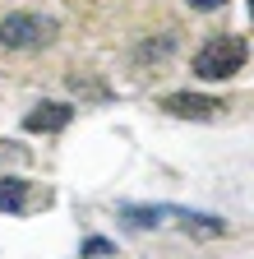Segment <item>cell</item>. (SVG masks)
<instances>
[{"label":"cell","instance_id":"cell-3","mask_svg":"<svg viewBox=\"0 0 254 259\" xmlns=\"http://www.w3.org/2000/svg\"><path fill=\"white\" fill-rule=\"evenodd\" d=\"M162 107L180 120H213L222 111L217 97H199V93H171V97H162Z\"/></svg>","mask_w":254,"mask_h":259},{"label":"cell","instance_id":"cell-7","mask_svg":"<svg viewBox=\"0 0 254 259\" xmlns=\"http://www.w3.org/2000/svg\"><path fill=\"white\" fill-rule=\"evenodd\" d=\"M249 10H254V0H249Z\"/></svg>","mask_w":254,"mask_h":259},{"label":"cell","instance_id":"cell-6","mask_svg":"<svg viewBox=\"0 0 254 259\" xmlns=\"http://www.w3.org/2000/svg\"><path fill=\"white\" fill-rule=\"evenodd\" d=\"M185 5H194V10H217V5H227V0H185Z\"/></svg>","mask_w":254,"mask_h":259},{"label":"cell","instance_id":"cell-2","mask_svg":"<svg viewBox=\"0 0 254 259\" xmlns=\"http://www.w3.org/2000/svg\"><path fill=\"white\" fill-rule=\"evenodd\" d=\"M245 56H249V47H245V37H236V32H217V37H208L199 51H194V74L208 83H217V79H231L240 65H245Z\"/></svg>","mask_w":254,"mask_h":259},{"label":"cell","instance_id":"cell-1","mask_svg":"<svg viewBox=\"0 0 254 259\" xmlns=\"http://www.w3.org/2000/svg\"><path fill=\"white\" fill-rule=\"evenodd\" d=\"M60 37V23L46 19V14H28V10H14L0 19V47L5 51H46L51 42Z\"/></svg>","mask_w":254,"mask_h":259},{"label":"cell","instance_id":"cell-4","mask_svg":"<svg viewBox=\"0 0 254 259\" xmlns=\"http://www.w3.org/2000/svg\"><path fill=\"white\" fill-rule=\"evenodd\" d=\"M65 125H70V107L65 102H37L23 116V130H33V135H56V130H65Z\"/></svg>","mask_w":254,"mask_h":259},{"label":"cell","instance_id":"cell-5","mask_svg":"<svg viewBox=\"0 0 254 259\" xmlns=\"http://www.w3.org/2000/svg\"><path fill=\"white\" fill-rule=\"evenodd\" d=\"M28 204H33V181H19V176L0 181V213H23Z\"/></svg>","mask_w":254,"mask_h":259}]
</instances>
